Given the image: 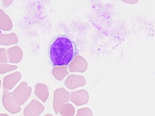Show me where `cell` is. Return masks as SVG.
I'll use <instances>...</instances> for the list:
<instances>
[{
  "label": "cell",
  "instance_id": "6da1fadb",
  "mask_svg": "<svg viewBox=\"0 0 155 116\" xmlns=\"http://www.w3.org/2000/svg\"><path fill=\"white\" fill-rule=\"evenodd\" d=\"M76 53L75 44L67 36L58 35L49 43L48 54L53 66L68 65Z\"/></svg>",
  "mask_w": 155,
  "mask_h": 116
},
{
  "label": "cell",
  "instance_id": "7a4b0ae2",
  "mask_svg": "<svg viewBox=\"0 0 155 116\" xmlns=\"http://www.w3.org/2000/svg\"><path fill=\"white\" fill-rule=\"evenodd\" d=\"M62 113L64 116H73L74 113V108L71 105H68L63 109Z\"/></svg>",
  "mask_w": 155,
  "mask_h": 116
},
{
  "label": "cell",
  "instance_id": "3957f363",
  "mask_svg": "<svg viewBox=\"0 0 155 116\" xmlns=\"http://www.w3.org/2000/svg\"><path fill=\"white\" fill-rule=\"evenodd\" d=\"M76 116H93V114L90 109L82 108L78 111Z\"/></svg>",
  "mask_w": 155,
  "mask_h": 116
}]
</instances>
